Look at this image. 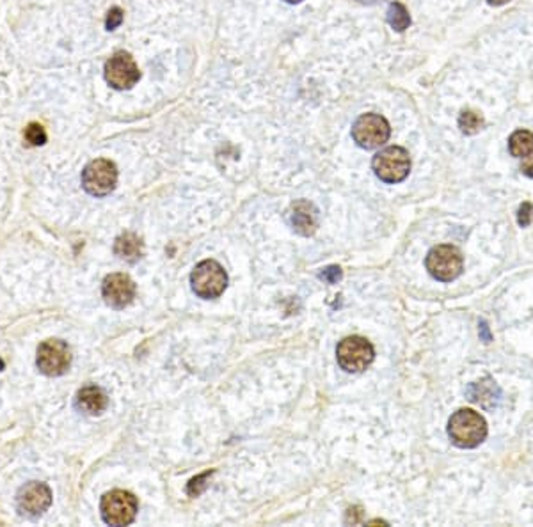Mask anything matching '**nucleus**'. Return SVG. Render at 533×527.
I'll return each mask as SVG.
<instances>
[{"instance_id": "nucleus-1", "label": "nucleus", "mask_w": 533, "mask_h": 527, "mask_svg": "<svg viewBox=\"0 0 533 527\" xmlns=\"http://www.w3.org/2000/svg\"><path fill=\"white\" fill-rule=\"evenodd\" d=\"M448 435L457 447L473 450L487 437V423L475 410L460 409L448 421Z\"/></svg>"}, {"instance_id": "nucleus-2", "label": "nucleus", "mask_w": 533, "mask_h": 527, "mask_svg": "<svg viewBox=\"0 0 533 527\" xmlns=\"http://www.w3.org/2000/svg\"><path fill=\"white\" fill-rule=\"evenodd\" d=\"M372 167L375 176L384 183H400L409 176V153L400 146H390L373 156Z\"/></svg>"}, {"instance_id": "nucleus-3", "label": "nucleus", "mask_w": 533, "mask_h": 527, "mask_svg": "<svg viewBox=\"0 0 533 527\" xmlns=\"http://www.w3.org/2000/svg\"><path fill=\"white\" fill-rule=\"evenodd\" d=\"M190 284L197 297L201 299H217L224 293L226 286H228V275H226L224 268L213 259H205L190 274Z\"/></svg>"}, {"instance_id": "nucleus-4", "label": "nucleus", "mask_w": 533, "mask_h": 527, "mask_svg": "<svg viewBox=\"0 0 533 527\" xmlns=\"http://www.w3.org/2000/svg\"><path fill=\"white\" fill-rule=\"evenodd\" d=\"M137 504L136 495L125 490H112L107 492L100 503V511H102L103 522L109 526H128L136 520Z\"/></svg>"}, {"instance_id": "nucleus-5", "label": "nucleus", "mask_w": 533, "mask_h": 527, "mask_svg": "<svg viewBox=\"0 0 533 527\" xmlns=\"http://www.w3.org/2000/svg\"><path fill=\"white\" fill-rule=\"evenodd\" d=\"M118 185V167L114 162L96 158L84 167L82 187L87 194L95 197H105Z\"/></svg>"}, {"instance_id": "nucleus-6", "label": "nucleus", "mask_w": 533, "mask_h": 527, "mask_svg": "<svg viewBox=\"0 0 533 527\" xmlns=\"http://www.w3.org/2000/svg\"><path fill=\"white\" fill-rule=\"evenodd\" d=\"M338 364L349 373H361L373 362L375 350L372 343L361 335H350L340 341L336 348Z\"/></svg>"}, {"instance_id": "nucleus-7", "label": "nucleus", "mask_w": 533, "mask_h": 527, "mask_svg": "<svg viewBox=\"0 0 533 527\" xmlns=\"http://www.w3.org/2000/svg\"><path fill=\"white\" fill-rule=\"evenodd\" d=\"M426 270L441 282L455 281L462 274V254L453 246H437L426 256Z\"/></svg>"}, {"instance_id": "nucleus-8", "label": "nucleus", "mask_w": 533, "mask_h": 527, "mask_svg": "<svg viewBox=\"0 0 533 527\" xmlns=\"http://www.w3.org/2000/svg\"><path fill=\"white\" fill-rule=\"evenodd\" d=\"M391 135L390 123L379 114H363L352 124V139L363 149H375L388 142Z\"/></svg>"}, {"instance_id": "nucleus-9", "label": "nucleus", "mask_w": 533, "mask_h": 527, "mask_svg": "<svg viewBox=\"0 0 533 527\" xmlns=\"http://www.w3.org/2000/svg\"><path fill=\"white\" fill-rule=\"evenodd\" d=\"M103 75H105L107 84L118 91L132 89L141 78L139 66L136 64L134 57L127 52H116L105 62Z\"/></svg>"}, {"instance_id": "nucleus-10", "label": "nucleus", "mask_w": 533, "mask_h": 527, "mask_svg": "<svg viewBox=\"0 0 533 527\" xmlns=\"http://www.w3.org/2000/svg\"><path fill=\"white\" fill-rule=\"evenodd\" d=\"M36 364L46 376H61L70 369L71 351L61 340H46L37 348Z\"/></svg>"}, {"instance_id": "nucleus-11", "label": "nucleus", "mask_w": 533, "mask_h": 527, "mask_svg": "<svg viewBox=\"0 0 533 527\" xmlns=\"http://www.w3.org/2000/svg\"><path fill=\"white\" fill-rule=\"evenodd\" d=\"M52 504V492L48 485L39 481H30L21 486L17 495V506L21 515L36 519L43 515Z\"/></svg>"}, {"instance_id": "nucleus-12", "label": "nucleus", "mask_w": 533, "mask_h": 527, "mask_svg": "<svg viewBox=\"0 0 533 527\" xmlns=\"http://www.w3.org/2000/svg\"><path fill=\"white\" fill-rule=\"evenodd\" d=\"M102 295L107 306L125 309L136 299V282L125 274H111L103 279Z\"/></svg>"}, {"instance_id": "nucleus-13", "label": "nucleus", "mask_w": 533, "mask_h": 527, "mask_svg": "<svg viewBox=\"0 0 533 527\" xmlns=\"http://www.w3.org/2000/svg\"><path fill=\"white\" fill-rule=\"evenodd\" d=\"M288 221H290L293 231H297L302 237H309L318 228V212L308 201H296L290 206Z\"/></svg>"}, {"instance_id": "nucleus-14", "label": "nucleus", "mask_w": 533, "mask_h": 527, "mask_svg": "<svg viewBox=\"0 0 533 527\" xmlns=\"http://www.w3.org/2000/svg\"><path fill=\"white\" fill-rule=\"evenodd\" d=\"M75 403L82 412L89 414V416H100L107 409L109 398L103 389L96 387V385H86L77 393Z\"/></svg>"}, {"instance_id": "nucleus-15", "label": "nucleus", "mask_w": 533, "mask_h": 527, "mask_svg": "<svg viewBox=\"0 0 533 527\" xmlns=\"http://www.w3.org/2000/svg\"><path fill=\"white\" fill-rule=\"evenodd\" d=\"M468 396L473 403H478L484 409H494L501 400V391L496 382L491 380V378H484V380L469 385Z\"/></svg>"}, {"instance_id": "nucleus-16", "label": "nucleus", "mask_w": 533, "mask_h": 527, "mask_svg": "<svg viewBox=\"0 0 533 527\" xmlns=\"http://www.w3.org/2000/svg\"><path fill=\"white\" fill-rule=\"evenodd\" d=\"M114 252L116 256L123 259V261L136 263L139 261L141 256H143V241H141V238L137 237V234L125 233L116 238Z\"/></svg>"}, {"instance_id": "nucleus-17", "label": "nucleus", "mask_w": 533, "mask_h": 527, "mask_svg": "<svg viewBox=\"0 0 533 527\" xmlns=\"http://www.w3.org/2000/svg\"><path fill=\"white\" fill-rule=\"evenodd\" d=\"M509 147L512 156L525 158L533 153V133L528 130H517L510 135Z\"/></svg>"}, {"instance_id": "nucleus-18", "label": "nucleus", "mask_w": 533, "mask_h": 527, "mask_svg": "<svg viewBox=\"0 0 533 527\" xmlns=\"http://www.w3.org/2000/svg\"><path fill=\"white\" fill-rule=\"evenodd\" d=\"M388 24H390L397 33H404L410 25L409 11L406 9V6L400 4V2H391L390 9H388Z\"/></svg>"}, {"instance_id": "nucleus-19", "label": "nucleus", "mask_w": 533, "mask_h": 527, "mask_svg": "<svg viewBox=\"0 0 533 527\" xmlns=\"http://www.w3.org/2000/svg\"><path fill=\"white\" fill-rule=\"evenodd\" d=\"M484 127V118L473 111H464L459 118V128L462 133L475 135Z\"/></svg>"}, {"instance_id": "nucleus-20", "label": "nucleus", "mask_w": 533, "mask_h": 527, "mask_svg": "<svg viewBox=\"0 0 533 527\" xmlns=\"http://www.w3.org/2000/svg\"><path fill=\"white\" fill-rule=\"evenodd\" d=\"M25 140L30 144V146H43L46 142V131L42 124L37 123H29L24 131Z\"/></svg>"}, {"instance_id": "nucleus-21", "label": "nucleus", "mask_w": 533, "mask_h": 527, "mask_svg": "<svg viewBox=\"0 0 533 527\" xmlns=\"http://www.w3.org/2000/svg\"><path fill=\"white\" fill-rule=\"evenodd\" d=\"M212 474L213 472H205V474L196 476V478L190 479L189 486H187V494L192 495V497H197V495L201 494V492L206 488V479H208Z\"/></svg>"}, {"instance_id": "nucleus-22", "label": "nucleus", "mask_w": 533, "mask_h": 527, "mask_svg": "<svg viewBox=\"0 0 533 527\" xmlns=\"http://www.w3.org/2000/svg\"><path fill=\"white\" fill-rule=\"evenodd\" d=\"M125 12L121 8H112L111 11L107 12V20H105V27L107 30H114L118 29L119 25L123 24Z\"/></svg>"}, {"instance_id": "nucleus-23", "label": "nucleus", "mask_w": 533, "mask_h": 527, "mask_svg": "<svg viewBox=\"0 0 533 527\" xmlns=\"http://www.w3.org/2000/svg\"><path fill=\"white\" fill-rule=\"evenodd\" d=\"M533 221V205L532 203H523L517 212V224L521 228H528Z\"/></svg>"}, {"instance_id": "nucleus-24", "label": "nucleus", "mask_w": 533, "mask_h": 527, "mask_svg": "<svg viewBox=\"0 0 533 527\" xmlns=\"http://www.w3.org/2000/svg\"><path fill=\"white\" fill-rule=\"evenodd\" d=\"M320 279L329 284H336L341 279V268L340 266H327L324 272H320Z\"/></svg>"}, {"instance_id": "nucleus-25", "label": "nucleus", "mask_w": 533, "mask_h": 527, "mask_svg": "<svg viewBox=\"0 0 533 527\" xmlns=\"http://www.w3.org/2000/svg\"><path fill=\"white\" fill-rule=\"evenodd\" d=\"M480 340L485 341V343H491L492 341V334L489 331V325L485 322L480 323Z\"/></svg>"}, {"instance_id": "nucleus-26", "label": "nucleus", "mask_w": 533, "mask_h": 527, "mask_svg": "<svg viewBox=\"0 0 533 527\" xmlns=\"http://www.w3.org/2000/svg\"><path fill=\"white\" fill-rule=\"evenodd\" d=\"M521 171L525 172V174L528 176V178H533V156H532V158L526 160L525 164H523Z\"/></svg>"}, {"instance_id": "nucleus-27", "label": "nucleus", "mask_w": 533, "mask_h": 527, "mask_svg": "<svg viewBox=\"0 0 533 527\" xmlns=\"http://www.w3.org/2000/svg\"><path fill=\"white\" fill-rule=\"evenodd\" d=\"M487 2L491 6H503L507 4V2H510V0H487Z\"/></svg>"}, {"instance_id": "nucleus-28", "label": "nucleus", "mask_w": 533, "mask_h": 527, "mask_svg": "<svg viewBox=\"0 0 533 527\" xmlns=\"http://www.w3.org/2000/svg\"><path fill=\"white\" fill-rule=\"evenodd\" d=\"M284 2H288V4H299L302 0H284Z\"/></svg>"}, {"instance_id": "nucleus-29", "label": "nucleus", "mask_w": 533, "mask_h": 527, "mask_svg": "<svg viewBox=\"0 0 533 527\" xmlns=\"http://www.w3.org/2000/svg\"><path fill=\"white\" fill-rule=\"evenodd\" d=\"M2 369H4V362L0 360V371H2Z\"/></svg>"}]
</instances>
